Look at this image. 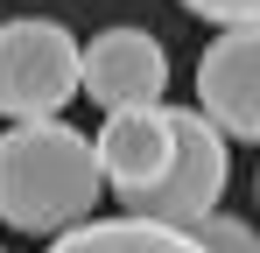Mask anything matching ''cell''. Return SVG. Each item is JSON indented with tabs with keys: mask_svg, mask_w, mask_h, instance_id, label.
<instances>
[{
	"mask_svg": "<svg viewBox=\"0 0 260 253\" xmlns=\"http://www.w3.org/2000/svg\"><path fill=\"white\" fill-rule=\"evenodd\" d=\"M225 176H232V155H225V134L211 126V113L204 106H176V155H169V169L148 190L120 197V211L162 218V225H197L204 211H218Z\"/></svg>",
	"mask_w": 260,
	"mask_h": 253,
	"instance_id": "3957f363",
	"label": "cell"
},
{
	"mask_svg": "<svg viewBox=\"0 0 260 253\" xmlns=\"http://www.w3.org/2000/svg\"><path fill=\"white\" fill-rule=\"evenodd\" d=\"M99 176H106V190L113 197H134V190H148L176 155V106H113L106 126H99Z\"/></svg>",
	"mask_w": 260,
	"mask_h": 253,
	"instance_id": "8992f818",
	"label": "cell"
},
{
	"mask_svg": "<svg viewBox=\"0 0 260 253\" xmlns=\"http://www.w3.org/2000/svg\"><path fill=\"white\" fill-rule=\"evenodd\" d=\"M197 106L225 141H260V21L225 28L197 56Z\"/></svg>",
	"mask_w": 260,
	"mask_h": 253,
	"instance_id": "5b68a950",
	"label": "cell"
},
{
	"mask_svg": "<svg viewBox=\"0 0 260 253\" xmlns=\"http://www.w3.org/2000/svg\"><path fill=\"white\" fill-rule=\"evenodd\" d=\"M99 148L78 126L56 120H7L0 134V225L28 232V239H56L71 225H85L99 211Z\"/></svg>",
	"mask_w": 260,
	"mask_h": 253,
	"instance_id": "6da1fadb",
	"label": "cell"
},
{
	"mask_svg": "<svg viewBox=\"0 0 260 253\" xmlns=\"http://www.w3.org/2000/svg\"><path fill=\"white\" fill-rule=\"evenodd\" d=\"M183 14H197V21H218V28H246L260 21V0H176Z\"/></svg>",
	"mask_w": 260,
	"mask_h": 253,
	"instance_id": "9c48e42d",
	"label": "cell"
},
{
	"mask_svg": "<svg viewBox=\"0 0 260 253\" xmlns=\"http://www.w3.org/2000/svg\"><path fill=\"white\" fill-rule=\"evenodd\" d=\"M78 36L49 14L0 28V113L7 120H56L78 99Z\"/></svg>",
	"mask_w": 260,
	"mask_h": 253,
	"instance_id": "7a4b0ae2",
	"label": "cell"
},
{
	"mask_svg": "<svg viewBox=\"0 0 260 253\" xmlns=\"http://www.w3.org/2000/svg\"><path fill=\"white\" fill-rule=\"evenodd\" d=\"M49 253H204V246L190 225H162V218L127 211V218H85V225L56 232Z\"/></svg>",
	"mask_w": 260,
	"mask_h": 253,
	"instance_id": "52a82bcc",
	"label": "cell"
},
{
	"mask_svg": "<svg viewBox=\"0 0 260 253\" xmlns=\"http://www.w3.org/2000/svg\"><path fill=\"white\" fill-rule=\"evenodd\" d=\"M78 84L99 113L113 106H155L169 91V49L148 28H99L78 49Z\"/></svg>",
	"mask_w": 260,
	"mask_h": 253,
	"instance_id": "277c9868",
	"label": "cell"
},
{
	"mask_svg": "<svg viewBox=\"0 0 260 253\" xmlns=\"http://www.w3.org/2000/svg\"><path fill=\"white\" fill-rule=\"evenodd\" d=\"M190 232H197L204 253H260V232L246 225V218H225V211H204Z\"/></svg>",
	"mask_w": 260,
	"mask_h": 253,
	"instance_id": "ba28073f",
	"label": "cell"
}]
</instances>
